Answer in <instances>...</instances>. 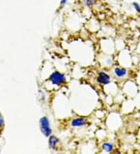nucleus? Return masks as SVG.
I'll use <instances>...</instances> for the list:
<instances>
[{"instance_id":"obj_2","label":"nucleus","mask_w":140,"mask_h":154,"mask_svg":"<svg viewBox=\"0 0 140 154\" xmlns=\"http://www.w3.org/2000/svg\"><path fill=\"white\" fill-rule=\"evenodd\" d=\"M48 80L53 85H56V86H61L66 83V77L65 74L58 71L53 72L49 76Z\"/></svg>"},{"instance_id":"obj_9","label":"nucleus","mask_w":140,"mask_h":154,"mask_svg":"<svg viewBox=\"0 0 140 154\" xmlns=\"http://www.w3.org/2000/svg\"><path fill=\"white\" fill-rule=\"evenodd\" d=\"M132 6L134 7V9H135V11L138 13H140V4H138V3H132Z\"/></svg>"},{"instance_id":"obj_4","label":"nucleus","mask_w":140,"mask_h":154,"mask_svg":"<svg viewBox=\"0 0 140 154\" xmlns=\"http://www.w3.org/2000/svg\"><path fill=\"white\" fill-rule=\"evenodd\" d=\"M87 118H83V117H80V118H75L71 121V125L72 127H82L84 126L87 124Z\"/></svg>"},{"instance_id":"obj_6","label":"nucleus","mask_w":140,"mask_h":154,"mask_svg":"<svg viewBox=\"0 0 140 154\" xmlns=\"http://www.w3.org/2000/svg\"><path fill=\"white\" fill-rule=\"evenodd\" d=\"M114 72L115 74V75H117L118 77H124L127 74V70L125 68H119V67H116L114 70Z\"/></svg>"},{"instance_id":"obj_8","label":"nucleus","mask_w":140,"mask_h":154,"mask_svg":"<svg viewBox=\"0 0 140 154\" xmlns=\"http://www.w3.org/2000/svg\"><path fill=\"white\" fill-rule=\"evenodd\" d=\"M83 3L86 6H92L95 4L96 0H82Z\"/></svg>"},{"instance_id":"obj_3","label":"nucleus","mask_w":140,"mask_h":154,"mask_svg":"<svg viewBox=\"0 0 140 154\" xmlns=\"http://www.w3.org/2000/svg\"><path fill=\"white\" fill-rule=\"evenodd\" d=\"M97 81L103 85H107L111 83V77L105 72H99L97 77Z\"/></svg>"},{"instance_id":"obj_5","label":"nucleus","mask_w":140,"mask_h":154,"mask_svg":"<svg viewBox=\"0 0 140 154\" xmlns=\"http://www.w3.org/2000/svg\"><path fill=\"white\" fill-rule=\"evenodd\" d=\"M60 143V139L59 138L55 135H51L48 137V146L49 148L52 149H55L57 146L58 145V143Z\"/></svg>"},{"instance_id":"obj_1","label":"nucleus","mask_w":140,"mask_h":154,"mask_svg":"<svg viewBox=\"0 0 140 154\" xmlns=\"http://www.w3.org/2000/svg\"><path fill=\"white\" fill-rule=\"evenodd\" d=\"M39 124H40V129H41V133L45 137L48 138L52 134V130L51 128L50 121L48 118H47L46 116L42 117L39 121Z\"/></svg>"},{"instance_id":"obj_10","label":"nucleus","mask_w":140,"mask_h":154,"mask_svg":"<svg viewBox=\"0 0 140 154\" xmlns=\"http://www.w3.org/2000/svg\"><path fill=\"white\" fill-rule=\"evenodd\" d=\"M3 125H4V121H3V116L0 114V128H3Z\"/></svg>"},{"instance_id":"obj_11","label":"nucleus","mask_w":140,"mask_h":154,"mask_svg":"<svg viewBox=\"0 0 140 154\" xmlns=\"http://www.w3.org/2000/svg\"><path fill=\"white\" fill-rule=\"evenodd\" d=\"M67 1H68V0H61V1H60V6H65V5L66 4Z\"/></svg>"},{"instance_id":"obj_7","label":"nucleus","mask_w":140,"mask_h":154,"mask_svg":"<svg viewBox=\"0 0 140 154\" xmlns=\"http://www.w3.org/2000/svg\"><path fill=\"white\" fill-rule=\"evenodd\" d=\"M102 149H103L104 151L107 152H112V151H113V149H114V146H113V144L111 143H103V145H102Z\"/></svg>"}]
</instances>
